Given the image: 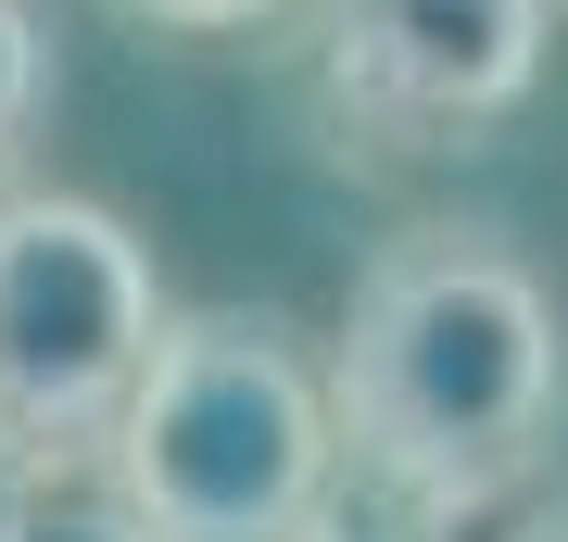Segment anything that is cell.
Wrapping results in <instances>:
<instances>
[{"label": "cell", "mask_w": 568, "mask_h": 542, "mask_svg": "<svg viewBox=\"0 0 568 542\" xmlns=\"http://www.w3.org/2000/svg\"><path fill=\"white\" fill-rule=\"evenodd\" d=\"M328 429L417 518H493L568 417V316L506 227L417 215L366 253L328 341Z\"/></svg>", "instance_id": "obj_1"}, {"label": "cell", "mask_w": 568, "mask_h": 542, "mask_svg": "<svg viewBox=\"0 0 568 542\" xmlns=\"http://www.w3.org/2000/svg\"><path fill=\"white\" fill-rule=\"evenodd\" d=\"M89 467L152 542H291L304 518H328L342 429H328V379L291 341V316L190 303L152 328Z\"/></svg>", "instance_id": "obj_2"}, {"label": "cell", "mask_w": 568, "mask_h": 542, "mask_svg": "<svg viewBox=\"0 0 568 542\" xmlns=\"http://www.w3.org/2000/svg\"><path fill=\"white\" fill-rule=\"evenodd\" d=\"M152 328L164 278L114 202L0 190V454L13 467H77L102 442Z\"/></svg>", "instance_id": "obj_3"}, {"label": "cell", "mask_w": 568, "mask_h": 542, "mask_svg": "<svg viewBox=\"0 0 568 542\" xmlns=\"http://www.w3.org/2000/svg\"><path fill=\"white\" fill-rule=\"evenodd\" d=\"M556 0H316V101L354 140L429 152L506 126L544 76Z\"/></svg>", "instance_id": "obj_4"}, {"label": "cell", "mask_w": 568, "mask_h": 542, "mask_svg": "<svg viewBox=\"0 0 568 542\" xmlns=\"http://www.w3.org/2000/svg\"><path fill=\"white\" fill-rule=\"evenodd\" d=\"M0 542H152V530L126 518L114 480L77 454V467H26V480L0 492Z\"/></svg>", "instance_id": "obj_5"}, {"label": "cell", "mask_w": 568, "mask_h": 542, "mask_svg": "<svg viewBox=\"0 0 568 542\" xmlns=\"http://www.w3.org/2000/svg\"><path fill=\"white\" fill-rule=\"evenodd\" d=\"M51 89H63L51 13H39V0H0V190H13V164L39 152V126H51Z\"/></svg>", "instance_id": "obj_6"}, {"label": "cell", "mask_w": 568, "mask_h": 542, "mask_svg": "<svg viewBox=\"0 0 568 542\" xmlns=\"http://www.w3.org/2000/svg\"><path fill=\"white\" fill-rule=\"evenodd\" d=\"M140 25H164V39H241V25H265L278 0H126Z\"/></svg>", "instance_id": "obj_7"}, {"label": "cell", "mask_w": 568, "mask_h": 542, "mask_svg": "<svg viewBox=\"0 0 568 542\" xmlns=\"http://www.w3.org/2000/svg\"><path fill=\"white\" fill-rule=\"evenodd\" d=\"M291 542H405V530H366V518H304Z\"/></svg>", "instance_id": "obj_8"}, {"label": "cell", "mask_w": 568, "mask_h": 542, "mask_svg": "<svg viewBox=\"0 0 568 542\" xmlns=\"http://www.w3.org/2000/svg\"><path fill=\"white\" fill-rule=\"evenodd\" d=\"M518 542H568V518H530V530H518Z\"/></svg>", "instance_id": "obj_9"}]
</instances>
